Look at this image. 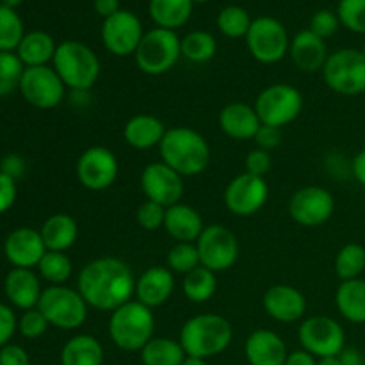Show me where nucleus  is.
Masks as SVG:
<instances>
[{"mask_svg": "<svg viewBox=\"0 0 365 365\" xmlns=\"http://www.w3.org/2000/svg\"><path fill=\"white\" fill-rule=\"evenodd\" d=\"M77 291L91 309L114 312L135 294V278L127 262L116 257H100L81 269Z\"/></svg>", "mask_w": 365, "mask_h": 365, "instance_id": "nucleus-1", "label": "nucleus"}, {"mask_svg": "<svg viewBox=\"0 0 365 365\" xmlns=\"http://www.w3.org/2000/svg\"><path fill=\"white\" fill-rule=\"evenodd\" d=\"M160 160L182 177H196L209 168L210 146L200 132L189 127H173L159 145Z\"/></svg>", "mask_w": 365, "mask_h": 365, "instance_id": "nucleus-2", "label": "nucleus"}, {"mask_svg": "<svg viewBox=\"0 0 365 365\" xmlns=\"http://www.w3.org/2000/svg\"><path fill=\"white\" fill-rule=\"evenodd\" d=\"M234 339V328L227 317L220 314H198L185 321L178 342L185 355L196 359H210L221 355Z\"/></svg>", "mask_w": 365, "mask_h": 365, "instance_id": "nucleus-3", "label": "nucleus"}, {"mask_svg": "<svg viewBox=\"0 0 365 365\" xmlns=\"http://www.w3.org/2000/svg\"><path fill=\"white\" fill-rule=\"evenodd\" d=\"M52 63L64 86L75 93L89 91L100 77L98 56L77 39L59 43Z\"/></svg>", "mask_w": 365, "mask_h": 365, "instance_id": "nucleus-4", "label": "nucleus"}, {"mask_svg": "<svg viewBox=\"0 0 365 365\" xmlns=\"http://www.w3.org/2000/svg\"><path fill=\"white\" fill-rule=\"evenodd\" d=\"M155 316L153 310L138 299L125 303L110 312L109 337L123 351H141L153 339Z\"/></svg>", "mask_w": 365, "mask_h": 365, "instance_id": "nucleus-5", "label": "nucleus"}, {"mask_svg": "<svg viewBox=\"0 0 365 365\" xmlns=\"http://www.w3.org/2000/svg\"><path fill=\"white\" fill-rule=\"evenodd\" d=\"M182 57V39L175 31L155 27L145 32L134 53L139 70L152 77L168 73Z\"/></svg>", "mask_w": 365, "mask_h": 365, "instance_id": "nucleus-6", "label": "nucleus"}, {"mask_svg": "<svg viewBox=\"0 0 365 365\" xmlns=\"http://www.w3.org/2000/svg\"><path fill=\"white\" fill-rule=\"evenodd\" d=\"M36 309L46 317L50 327L59 330H77L88 319L89 305L77 289L66 285H50L43 291Z\"/></svg>", "mask_w": 365, "mask_h": 365, "instance_id": "nucleus-7", "label": "nucleus"}, {"mask_svg": "<svg viewBox=\"0 0 365 365\" xmlns=\"http://www.w3.org/2000/svg\"><path fill=\"white\" fill-rule=\"evenodd\" d=\"M324 84L342 96L365 93V57L356 48H341L330 53L323 68Z\"/></svg>", "mask_w": 365, "mask_h": 365, "instance_id": "nucleus-8", "label": "nucleus"}, {"mask_svg": "<svg viewBox=\"0 0 365 365\" xmlns=\"http://www.w3.org/2000/svg\"><path fill=\"white\" fill-rule=\"evenodd\" d=\"M260 123L282 128L292 123L303 110V95L298 88L277 82L264 88L255 98Z\"/></svg>", "mask_w": 365, "mask_h": 365, "instance_id": "nucleus-9", "label": "nucleus"}, {"mask_svg": "<svg viewBox=\"0 0 365 365\" xmlns=\"http://www.w3.org/2000/svg\"><path fill=\"white\" fill-rule=\"evenodd\" d=\"M246 46L255 61L262 64H277L289 53L291 39L284 24L273 16H259L252 21Z\"/></svg>", "mask_w": 365, "mask_h": 365, "instance_id": "nucleus-10", "label": "nucleus"}, {"mask_svg": "<svg viewBox=\"0 0 365 365\" xmlns=\"http://www.w3.org/2000/svg\"><path fill=\"white\" fill-rule=\"evenodd\" d=\"M298 339L303 349L316 359L339 356L346 348V331L339 321L328 316H312L302 321Z\"/></svg>", "mask_w": 365, "mask_h": 365, "instance_id": "nucleus-11", "label": "nucleus"}, {"mask_svg": "<svg viewBox=\"0 0 365 365\" xmlns=\"http://www.w3.org/2000/svg\"><path fill=\"white\" fill-rule=\"evenodd\" d=\"M196 248H198L200 264L212 273H223L230 269L237 262L241 253L235 234L223 225L205 227L196 241Z\"/></svg>", "mask_w": 365, "mask_h": 365, "instance_id": "nucleus-12", "label": "nucleus"}, {"mask_svg": "<svg viewBox=\"0 0 365 365\" xmlns=\"http://www.w3.org/2000/svg\"><path fill=\"white\" fill-rule=\"evenodd\" d=\"M20 93L25 102L36 109L48 110L59 106L66 95V86L53 66L25 68L20 82Z\"/></svg>", "mask_w": 365, "mask_h": 365, "instance_id": "nucleus-13", "label": "nucleus"}, {"mask_svg": "<svg viewBox=\"0 0 365 365\" xmlns=\"http://www.w3.org/2000/svg\"><path fill=\"white\" fill-rule=\"evenodd\" d=\"M120 175V163L113 150L106 146H91L84 150L77 160V178L88 191L100 192L113 187Z\"/></svg>", "mask_w": 365, "mask_h": 365, "instance_id": "nucleus-14", "label": "nucleus"}, {"mask_svg": "<svg viewBox=\"0 0 365 365\" xmlns=\"http://www.w3.org/2000/svg\"><path fill=\"white\" fill-rule=\"evenodd\" d=\"M334 195L321 185H307L298 189L289 200V214L302 227H321L334 216Z\"/></svg>", "mask_w": 365, "mask_h": 365, "instance_id": "nucleus-15", "label": "nucleus"}, {"mask_svg": "<svg viewBox=\"0 0 365 365\" xmlns=\"http://www.w3.org/2000/svg\"><path fill=\"white\" fill-rule=\"evenodd\" d=\"M145 31L143 24L132 11L120 9L102 24V43L109 53L116 57L134 56Z\"/></svg>", "mask_w": 365, "mask_h": 365, "instance_id": "nucleus-16", "label": "nucleus"}, {"mask_svg": "<svg viewBox=\"0 0 365 365\" xmlns=\"http://www.w3.org/2000/svg\"><path fill=\"white\" fill-rule=\"evenodd\" d=\"M225 205L234 216L250 217L259 212L269 198V185L266 178L241 173L232 178L225 189Z\"/></svg>", "mask_w": 365, "mask_h": 365, "instance_id": "nucleus-17", "label": "nucleus"}, {"mask_svg": "<svg viewBox=\"0 0 365 365\" xmlns=\"http://www.w3.org/2000/svg\"><path fill=\"white\" fill-rule=\"evenodd\" d=\"M139 182L146 200L159 203L166 209L180 203L184 196V177L163 160L146 164Z\"/></svg>", "mask_w": 365, "mask_h": 365, "instance_id": "nucleus-18", "label": "nucleus"}, {"mask_svg": "<svg viewBox=\"0 0 365 365\" xmlns=\"http://www.w3.org/2000/svg\"><path fill=\"white\" fill-rule=\"evenodd\" d=\"M262 307L278 323H296L307 314V298L302 291L287 284H277L264 292Z\"/></svg>", "mask_w": 365, "mask_h": 365, "instance_id": "nucleus-19", "label": "nucleus"}, {"mask_svg": "<svg viewBox=\"0 0 365 365\" xmlns=\"http://www.w3.org/2000/svg\"><path fill=\"white\" fill-rule=\"evenodd\" d=\"M48 252L43 242L41 234L34 228L21 227L11 232L4 242V253L6 259L13 264L14 267H24V269H32L38 267L45 253Z\"/></svg>", "mask_w": 365, "mask_h": 365, "instance_id": "nucleus-20", "label": "nucleus"}, {"mask_svg": "<svg viewBox=\"0 0 365 365\" xmlns=\"http://www.w3.org/2000/svg\"><path fill=\"white\" fill-rule=\"evenodd\" d=\"M289 56L298 70L305 73H316L319 70L323 71L330 53H328L327 41L314 34L310 29H305L291 39Z\"/></svg>", "mask_w": 365, "mask_h": 365, "instance_id": "nucleus-21", "label": "nucleus"}, {"mask_svg": "<svg viewBox=\"0 0 365 365\" xmlns=\"http://www.w3.org/2000/svg\"><path fill=\"white\" fill-rule=\"evenodd\" d=\"M175 277L170 267L152 266L135 280V298L148 309H157L171 298Z\"/></svg>", "mask_w": 365, "mask_h": 365, "instance_id": "nucleus-22", "label": "nucleus"}, {"mask_svg": "<svg viewBox=\"0 0 365 365\" xmlns=\"http://www.w3.org/2000/svg\"><path fill=\"white\" fill-rule=\"evenodd\" d=\"M217 123H220L221 132L230 139H235V141H250V139L255 138L259 128L262 127L255 107L241 102L225 106L220 110Z\"/></svg>", "mask_w": 365, "mask_h": 365, "instance_id": "nucleus-23", "label": "nucleus"}, {"mask_svg": "<svg viewBox=\"0 0 365 365\" xmlns=\"http://www.w3.org/2000/svg\"><path fill=\"white\" fill-rule=\"evenodd\" d=\"M245 355L250 365H285L287 346L284 339L271 330H255L248 335Z\"/></svg>", "mask_w": 365, "mask_h": 365, "instance_id": "nucleus-24", "label": "nucleus"}, {"mask_svg": "<svg viewBox=\"0 0 365 365\" xmlns=\"http://www.w3.org/2000/svg\"><path fill=\"white\" fill-rule=\"evenodd\" d=\"M4 292H6L7 299L16 309L31 310L38 307L43 289L41 284H39L38 274L34 271L24 269V267H14V269H11L6 274Z\"/></svg>", "mask_w": 365, "mask_h": 365, "instance_id": "nucleus-25", "label": "nucleus"}, {"mask_svg": "<svg viewBox=\"0 0 365 365\" xmlns=\"http://www.w3.org/2000/svg\"><path fill=\"white\" fill-rule=\"evenodd\" d=\"M164 230L177 242H196L205 230V225L195 207L180 202L166 209Z\"/></svg>", "mask_w": 365, "mask_h": 365, "instance_id": "nucleus-26", "label": "nucleus"}, {"mask_svg": "<svg viewBox=\"0 0 365 365\" xmlns=\"http://www.w3.org/2000/svg\"><path fill=\"white\" fill-rule=\"evenodd\" d=\"M168 128L153 114H135L125 123L123 138L134 150H152L163 143Z\"/></svg>", "mask_w": 365, "mask_h": 365, "instance_id": "nucleus-27", "label": "nucleus"}, {"mask_svg": "<svg viewBox=\"0 0 365 365\" xmlns=\"http://www.w3.org/2000/svg\"><path fill=\"white\" fill-rule=\"evenodd\" d=\"M43 242H45L48 252H64L70 250L77 242L78 237V225L70 214H53L43 223L41 230Z\"/></svg>", "mask_w": 365, "mask_h": 365, "instance_id": "nucleus-28", "label": "nucleus"}, {"mask_svg": "<svg viewBox=\"0 0 365 365\" xmlns=\"http://www.w3.org/2000/svg\"><path fill=\"white\" fill-rule=\"evenodd\" d=\"M335 307L346 321L353 324H365V280L341 282L335 291Z\"/></svg>", "mask_w": 365, "mask_h": 365, "instance_id": "nucleus-29", "label": "nucleus"}, {"mask_svg": "<svg viewBox=\"0 0 365 365\" xmlns=\"http://www.w3.org/2000/svg\"><path fill=\"white\" fill-rule=\"evenodd\" d=\"M57 45L52 36L45 31L27 32L16 48V56L24 63L25 68L31 66H48L53 61Z\"/></svg>", "mask_w": 365, "mask_h": 365, "instance_id": "nucleus-30", "label": "nucleus"}, {"mask_svg": "<svg viewBox=\"0 0 365 365\" xmlns=\"http://www.w3.org/2000/svg\"><path fill=\"white\" fill-rule=\"evenodd\" d=\"M192 7V0H150L148 13L157 27L177 31L187 24Z\"/></svg>", "mask_w": 365, "mask_h": 365, "instance_id": "nucleus-31", "label": "nucleus"}, {"mask_svg": "<svg viewBox=\"0 0 365 365\" xmlns=\"http://www.w3.org/2000/svg\"><path fill=\"white\" fill-rule=\"evenodd\" d=\"M103 348L93 335H75L61 351V365H102Z\"/></svg>", "mask_w": 365, "mask_h": 365, "instance_id": "nucleus-32", "label": "nucleus"}, {"mask_svg": "<svg viewBox=\"0 0 365 365\" xmlns=\"http://www.w3.org/2000/svg\"><path fill=\"white\" fill-rule=\"evenodd\" d=\"M185 351L178 341L168 337H153L141 349V360L145 365H182Z\"/></svg>", "mask_w": 365, "mask_h": 365, "instance_id": "nucleus-33", "label": "nucleus"}, {"mask_svg": "<svg viewBox=\"0 0 365 365\" xmlns=\"http://www.w3.org/2000/svg\"><path fill=\"white\" fill-rule=\"evenodd\" d=\"M184 294L192 303H207L217 289L216 273L207 267L198 266L191 273L184 274Z\"/></svg>", "mask_w": 365, "mask_h": 365, "instance_id": "nucleus-34", "label": "nucleus"}, {"mask_svg": "<svg viewBox=\"0 0 365 365\" xmlns=\"http://www.w3.org/2000/svg\"><path fill=\"white\" fill-rule=\"evenodd\" d=\"M365 271V246L359 242H348L339 250L335 257V274L341 282L355 280Z\"/></svg>", "mask_w": 365, "mask_h": 365, "instance_id": "nucleus-35", "label": "nucleus"}, {"mask_svg": "<svg viewBox=\"0 0 365 365\" xmlns=\"http://www.w3.org/2000/svg\"><path fill=\"white\" fill-rule=\"evenodd\" d=\"M216 38L207 31H192L182 39V57H185L191 63H209L216 56Z\"/></svg>", "mask_w": 365, "mask_h": 365, "instance_id": "nucleus-36", "label": "nucleus"}, {"mask_svg": "<svg viewBox=\"0 0 365 365\" xmlns=\"http://www.w3.org/2000/svg\"><path fill=\"white\" fill-rule=\"evenodd\" d=\"M252 16L248 11L241 6H227L217 14V29L223 36L230 39L246 38L250 27H252Z\"/></svg>", "mask_w": 365, "mask_h": 365, "instance_id": "nucleus-37", "label": "nucleus"}, {"mask_svg": "<svg viewBox=\"0 0 365 365\" xmlns=\"http://www.w3.org/2000/svg\"><path fill=\"white\" fill-rule=\"evenodd\" d=\"M38 271L43 280L52 285H64L71 277L73 264L64 252H46L41 262L38 264Z\"/></svg>", "mask_w": 365, "mask_h": 365, "instance_id": "nucleus-38", "label": "nucleus"}, {"mask_svg": "<svg viewBox=\"0 0 365 365\" xmlns=\"http://www.w3.org/2000/svg\"><path fill=\"white\" fill-rule=\"evenodd\" d=\"M24 21L11 7L0 4V52H13L24 39Z\"/></svg>", "mask_w": 365, "mask_h": 365, "instance_id": "nucleus-39", "label": "nucleus"}, {"mask_svg": "<svg viewBox=\"0 0 365 365\" xmlns=\"http://www.w3.org/2000/svg\"><path fill=\"white\" fill-rule=\"evenodd\" d=\"M25 66L14 52H0V98L20 89Z\"/></svg>", "mask_w": 365, "mask_h": 365, "instance_id": "nucleus-40", "label": "nucleus"}, {"mask_svg": "<svg viewBox=\"0 0 365 365\" xmlns=\"http://www.w3.org/2000/svg\"><path fill=\"white\" fill-rule=\"evenodd\" d=\"M168 267H170L173 273L178 274H187L192 269H196L200 264V255L198 248H196V242H177L173 248L168 252L166 257Z\"/></svg>", "mask_w": 365, "mask_h": 365, "instance_id": "nucleus-41", "label": "nucleus"}, {"mask_svg": "<svg viewBox=\"0 0 365 365\" xmlns=\"http://www.w3.org/2000/svg\"><path fill=\"white\" fill-rule=\"evenodd\" d=\"M341 25L355 34H365V0H341L337 6Z\"/></svg>", "mask_w": 365, "mask_h": 365, "instance_id": "nucleus-42", "label": "nucleus"}, {"mask_svg": "<svg viewBox=\"0 0 365 365\" xmlns=\"http://www.w3.org/2000/svg\"><path fill=\"white\" fill-rule=\"evenodd\" d=\"M164 220H166V207L159 205L155 202H150L146 200L145 203L138 207V212H135V221H138L139 227L143 230H159L164 228Z\"/></svg>", "mask_w": 365, "mask_h": 365, "instance_id": "nucleus-43", "label": "nucleus"}, {"mask_svg": "<svg viewBox=\"0 0 365 365\" xmlns=\"http://www.w3.org/2000/svg\"><path fill=\"white\" fill-rule=\"evenodd\" d=\"M48 327L50 323L38 309L25 310L24 316L18 321V330H20V334L27 339L41 337V335H45V331L48 330Z\"/></svg>", "mask_w": 365, "mask_h": 365, "instance_id": "nucleus-44", "label": "nucleus"}, {"mask_svg": "<svg viewBox=\"0 0 365 365\" xmlns=\"http://www.w3.org/2000/svg\"><path fill=\"white\" fill-rule=\"evenodd\" d=\"M339 27H341V20H339L337 13L330 9L317 11L312 20H310V31L319 36L321 39H324V41L337 34Z\"/></svg>", "mask_w": 365, "mask_h": 365, "instance_id": "nucleus-45", "label": "nucleus"}, {"mask_svg": "<svg viewBox=\"0 0 365 365\" xmlns=\"http://www.w3.org/2000/svg\"><path fill=\"white\" fill-rule=\"evenodd\" d=\"M271 164H273V160H271L269 152L260 148L252 150V152L246 155V160H245L246 173L255 175V177H262V178L269 173Z\"/></svg>", "mask_w": 365, "mask_h": 365, "instance_id": "nucleus-46", "label": "nucleus"}, {"mask_svg": "<svg viewBox=\"0 0 365 365\" xmlns=\"http://www.w3.org/2000/svg\"><path fill=\"white\" fill-rule=\"evenodd\" d=\"M18 328V319L13 310L0 303V349L9 344Z\"/></svg>", "mask_w": 365, "mask_h": 365, "instance_id": "nucleus-47", "label": "nucleus"}, {"mask_svg": "<svg viewBox=\"0 0 365 365\" xmlns=\"http://www.w3.org/2000/svg\"><path fill=\"white\" fill-rule=\"evenodd\" d=\"M253 141H255L257 148L271 152V150H274L277 146H280L282 128L269 127V125H262V127L259 128V132L255 134V138H253Z\"/></svg>", "mask_w": 365, "mask_h": 365, "instance_id": "nucleus-48", "label": "nucleus"}, {"mask_svg": "<svg viewBox=\"0 0 365 365\" xmlns=\"http://www.w3.org/2000/svg\"><path fill=\"white\" fill-rule=\"evenodd\" d=\"M16 195L18 189L14 178L4 173V171H0V214L7 212L14 205Z\"/></svg>", "mask_w": 365, "mask_h": 365, "instance_id": "nucleus-49", "label": "nucleus"}, {"mask_svg": "<svg viewBox=\"0 0 365 365\" xmlns=\"http://www.w3.org/2000/svg\"><path fill=\"white\" fill-rule=\"evenodd\" d=\"M0 365H31V360L21 346L7 344L0 349Z\"/></svg>", "mask_w": 365, "mask_h": 365, "instance_id": "nucleus-50", "label": "nucleus"}, {"mask_svg": "<svg viewBox=\"0 0 365 365\" xmlns=\"http://www.w3.org/2000/svg\"><path fill=\"white\" fill-rule=\"evenodd\" d=\"M93 7L106 20L120 11V0H93Z\"/></svg>", "mask_w": 365, "mask_h": 365, "instance_id": "nucleus-51", "label": "nucleus"}, {"mask_svg": "<svg viewBox=\"0 0 365 365\" xmlns=\"http://www.w3.org/2000/svg\"><path fill=\"white\" fill-rule=\"evenodd\" d=\"M285 365H317V359L305 349H298V351L289 353Z\"/></svg>", "mask_w": 365, "mask_h": 365, "instance_id": "nucleus-52", "label": "nucleus"}, {"mask_svg": "<svg viewBox=\"0 0 365 365\" xmlns=\"http://www.w3.org/2000/svg\"><path fill=\"white\" fill-rule=\"evenodd\" d=\"M342 365H364V353L356 348H344L339 355Z\"/></svg>", "mask_w": 365, "mask_h": 365, "instance_id": "nucleus-53", "label": "nucleus"}, {"mask_svg": "<svg viewBox=\"0 0 365 365\" xmlns=\"http://www.w3.org/2000/svg\"><path fill=\"white\" fill-rule=\"evenodd\" d=\"M351 171L353 175H355L356 182L365 185V148L360 150V152L355 155V159H353Z\"/></svg>", "mask_w": 365, "mask_h": 365, "instance_id": "nucleus-54", "label": "nucleus"}, {"mask_svg": "<svg viewBox=\"0 0 365 365\" xmlns=\"http://www.w3.org/2000/svg\"><path fill=\"white\" fill-rule=\"evenodd\" d=\"M21 170H24V163H21L20 157H16V155H9L2 163L4 173L9 175V177H13V178L16 177V175H20Z\"/></svg>", "mask_w": 365, "mask_h": 365, "instance_id": "nucleus-55", "label": "nucleus"}, {"mask_svg": "<svg viewBox=\"0 0 365 365\" xmlns=\"http://www.w3.org/2000/svg\"><path fill=\"white\" fill-rule=\"evenodd\" d=\"M317 365H342L339 356H327V359H317Z\"/></svg>", "mask_w": 365, "mask_h": 365, "instance_id": "nucleus-56", "label": "nucleus"}, {"mask_svg": "<svg viewBox=\"0 0 365 365\" xmlns=\"http://www.w3.org/2000/svg\"><path fill=\"white\" fill-rule=\"evenodd\" d=\"M182 365H207V362L203 359H196V356H185Z\"/></svg>", "mask_w": 365, "mask_h": 365, "instance_id": "nucleus-57", "label": "nucleus"}, {"mask_svg": "<svg viewBox=\"0 0 365 365\" xmlns=\"http://www.w3.org/2000/svg\"><path fill=\"white\" fill-rule=\"evenodd\" d=\"M21 2H24V0H0V4H4V6L11 7V9H16V7L20 6Z\"/></svg>", "mask_w": 365, "mask_h": 365, "instance_id": "nucleus-58", "label": "nucleus"}, {"mask_svg": "<svg viewBox=\"0 0 365 365\" xmlns=\"http://www.w3.org/2000/svg\"><path fill=\"white\" fill-rule=\"evenodd\" d=\"M192 2H195V4H205V2H209V0H192Z\"/></svg>", "mask_w": 365, "mask_h": 365, "instance_id": "nucleus-59", "label": "nucleus"}, {"mask_svg": "<svg viewBox=\"0 0 365 365\" xmlns=\"http://www.w3.org/2000/svg\"><path fill=\"white\" fill-rule=\"evenodd\" d=\"M360 52H362L364 57H365V43H364V46H362V50H360Z\"/></svg>", "mask_w": 365, "mask_h": 365, "instance_id": "nucleus-60", "label": "nucleus"}, {"mask_svg": "<svg viewBox=\"0 0 365 365\" xmlns=\"http://www.w3.org/2000/svg\"><path fill=\"white\" fill-rule=\"evenodd\" d=\"M364 365H365V353H364Z\"/></svg>", "mask_w": 365, "mask_h": 365, "instance_id": "nucleus-61", "label": "nucleus"}, {"mask_svg": "<svg viewBox=\"0 0 365 365\" xmlns=\"http://www.w3.org/2000/svg\"><path fill=\"white\" fill-rule=\"evenodd\" d=\"M364 205H365V203H364Z\"/></svg>", "mask_w": 365, "mask_h": 365, "instance_id": "nucleus-62", "label": "nucleus"}]
</instances>
